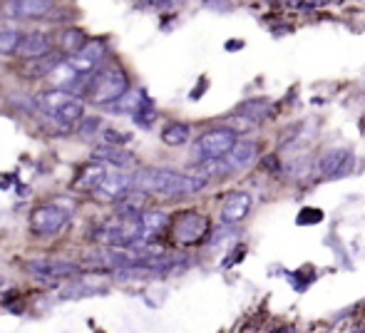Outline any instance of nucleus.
I'll use <instances>...</instances> for the list:
<instances>
[{
  "mask_svg": "<svg viewBox=\"0 0 365 333\" xmlns=\"http://www.w3.org/2000/svg\"><path fill=\"white\" fill-rule=\"evenodd\" d=\"M145 97H147L145 90H137V87L130 85L115 102H112V105H107V107H110L112 112H117V115H132V112L145 102Z\"/></svg>",
  "mask_w": 365,
  "mask_h": 333,
  "instance_id": "obj_22",
  "label": "nucleus"
},
{
  "mask_svg": "<svg viewBox=\"0 0 365 333\" xmlns=\"http://www.w3.org/2000/svg\"><path fill=\"white\" fill-rule=\"evenodd\" d=\"M107 58V43L102 38H87L85 45H82L77 53L68 55V68L73 70L75 75H90L105 63Z\"/></svg>",
  "mask_w": 365,
  "mask_h": 333,
  "instance_id": "obj_8",
  "label": "nucleus"
},
{
  "mask_svg": "<svg viewBox=\"0 0 365 333\" xmlns=\"http://www.w3.org/2000/svg\"><path fill=\"white\" fill-rule=\"evenodd\" d=\"M226 3V0H207V8H221V10H229V5H219Z\"/></svg>",
  "mask_w": 365,
  "mask_h": 333,
  "instance_id": "obj_31",
  "label": "nucleus"
},
{
  "mask_svg": "<svg viewBox=\"0 0 365 333\" xmlns=\"http://www.w3.org/2000/svg\"><path fill=\"white\" fill-rule=\"evenodd\" d=\"M132 120H135L137 127H145V130L152 127V122L157 120V110H154V102L149 97H145V102L132 112Z\"/></svg>",
  "mask_w": 365,
  "mask_h": 333,
  "instance_id": "obj_26",
  "label": "nucleus"
},
{
  "mask_svg": "<svg viewBox=\"0 0 365 333\" xmlns=\"http://www.w3.org/2000/svg\"><path fill=\"white\" fill-rule=\"evenodd\" d=\"M132 182L137 189L154 197L164 199H182L192 197V194L202 192L209 184V179L199 177L194 172H177V169H164V167H140L132 174Z\"/></svg>",
  "mask_w": 365,
  "mask_h": 333,
  "instance_id": "obj_1",
  "label": "nucleus"
},
{
  "mask_svg": "<svg viewBox=\"0 0 365 333\" xmlns=\"http://www.w3.org/2000/svg\"><path fill=\"white\" fill-rule=\"evenodd\" d=\"M353 165H356V157H353L351 150H331L321 157V174L326 179H341L348 177L353 172Z\"/></svg>",
  "mask_w": 365,
  "mask_h": 333,
  "instance_id": "obj_13",
  "label": "nucleus"
},
{
  "mask_svg": "<svg viewBox=\"0 0 365 333\" xmlns=\"http://www.w3.org/2000/svg\"><path fill=\"white\" fill-rule=\"evenodd\" d=\"M107 286L102 284L100 279H77L70 281L68 286L58 291V299L60 301H80V299H90V296H102L107 294Z\"/></svg>",
  "mask_w": 365,
  "mask_h": 333,
  "instance_id": "obj_16",
  "label": "nucleus"
},
{
  "mask_svg": "<svg viewBox=\"0 0 365 333\" xmlns=\"http://www.w3.org/2000/svg\"><path fill=\"white\" fill-rule=\"evenodd\" d=\"M323 219V212H318V209H303L301 214H298V224H318Z\"/></svg>",
  "mask_w": 365,
  "mask_h": 333,
  "instance_id": "obj_30",
  "label": "nucleus"
},
{
  "mask_svg": "<svg viewBox=\"0 0 365 333\" xmlns=\"http://www.w3.org/2000/svg\"><path fill=\"white\" fill-rule=\"evenodd\" d=\"M0 10L15 20H40L55 10V0H3Z\"/></svg>",
  "mask_w": 365,
  "mask_h": 333,
  "instance_id": "obj_10",
  "label": "nucleus"
},
{
  "mask_svg": "<svg viewBox=\"0 0 365 333\" xmlns=\"http://www.w3.org/2000/svg\"><path fill=\"white\" fill-rule=\"evenodd\" d=\"M105 174H107V165H102V162H97V160L87 162V165L75 174L73 189L75 192H82V194H90L92 189L100 184V179L105 177Z\"/></svg>",
  "mask_w": 365,
  "mask_h": 333,
  "instance_id": "obj_19",
  "label": "nucleus"
},
{
  "mask_svg": "<svg viewBox=\"0 0 365 333\" xmlns=\"http://www.w3.org/2000/svg\"><path fill=\"white\" fill-rule=\"evenodd\" d=\"M189 137H192V127H189L187 122H169V125L162 130V142L167 147L187 145Z\"/></svg>",
  "mask_w": 365,
  "mask_h": 333,
  "instance_id": "obj_24",
  "label": "nucleus"
},
{
  "mask_svg": "<svg viewBox=\"0 0 365 333\" xmlns=\"http://www.w3.org/2000/svg\"><path fill=\"white\" fill-rule=\"evenodd\" d=\"M28 222L35 237H55L70 224V212L60 204H40L30 212Z\"/></svg>",
  "mask_w": 365,
  "mask_h": 333,
  "instance_id": "obj_6",
  "label": "nucleus"
},
{
  "mask_svg": "<svg viewBox=\"0 0 365 333\" xmlns=\"http://www.w3.org/2000/svg\"><path fill=\"white\" fill-rule=\"evenodd\" d=\"M102 130V120L100 117H85L82 115V125H80V137H85V140H90L92 135H97V132Z\"/></svg>",
  "mask_w": 365,
  "mask_h": 333,
  "instance_id": "obj_29",
  "label": "nucleus"
},
{
  "mask_svg": "<svg viewBox=\"0 0 365 333\" xmlns=\"http://www.w3.org/2000/svg\"><path fill=\"white\" fill-rule=\"evenodd\" d=\"M92 242L95 244H112V247H132L137 242H145L142 234L140 217H117L100 222L92 232Z\"/></svg>",
  "mask_w": 365,
  "mask_h": 333,
  "instance_id": "obj_3",
  "label": "nucleus"
},
{
  "mask_svg": "<svg viewBox=\"0 0 365 333\" xmlns=\"http://www.w3.org/2000/svg\"><path fill=\"white\" fill-rule=\"evenodd\" d=\"M25 271L40 284H60V281L77 279L82 274V266L65 259H30L25 261Z\"/></svg>",
  "mask_w": 365,
  "mask_h": 333,
  "instance_id": "obj_5",
  "label": "nucleus"
},
{
  "mask_svg": "<svg viewBox=\"0 0 365 333\" xmlns=\"http://www.w3.org/2000/svg\"><path fill=\"white\" fill-rule=\"evenodd\" d=\"M259 157V142L254 140H236L234 147L224 155V165L231 172H239V169L251 167Z\"/></svg>",
  "mask_w": 365,
  "mask_h": 333,
  "instance_id": "obj_14",
  "label": "nucleus"
},
{
  "mask_svg": "<svg viewBox=\"0 0 365 333\" xmlns=\"http://www.w3.org/2000/svg\"><path fill=\"white\" fill-rule=\"evenodd\" d=\"M135 187V182H132V174L127 172H107L105 177L100 179V184H97L95 189H92V199H95L97 204H115L120 197H125L130 189Z\"/></svg>",
  "mask_w": 365,
  "mask_h": 333,
  "instance_id": "obj_9",
  "label": "nucleus"
},
{
  "mask_svg": "<svg viewBox=\"0 0 365 333\" xmlns=\"http://www.w3.org/2000/svg\"><path fill=\"white\" fill-rule=\"evenodd\" d=\"M50 50H55L53 35L43 33V30H30V33H23L15 55H18V58H23V60H28V58H40V55H48Z\"/></svg>",
  "mask_w": 365,
  "mask_h": 333,
  "instance_id": "obj_15",
  "label": "nucleus"
},
{
  "mask_svg": "<svg viewBox=\"0 0 365 333\" xmlns=\"http://www.w3.org/2000/svg\"><path fill=\"white\" fill-rule=\"evenodd\" d=\"M20 38H23V33H20L18 28L0 30V55H15V50H18V45H20Z\"/></svg>",
  "mask_w": 365,
  "mask_h": 333,
  "instance_id": "obj_27",
  "label": "nucleus"
},
{
  "mask_svg": "<svg viewBox=\"0 0 365 333\" xmlns=\"http://www.w3.org/2000/svg\"><path fill=\"white\" fill-rule=\"evenodd\" d=\"M130 87V75L120 68V65H105L102 63L95 73H90L87 80L85 97L95 105H112L122 92Z\"/></svg>",
  "mask_w": 365,
  "mask_h": 333,
  "instance_id": "obj_2",
  "label": "nucleus"
},
{
  "mask_svg": "<svg viewBox=\"0 0 365 333\" xmlns=\"http://www.w3.org/2000/svg\"><path fill=\"white\" fill-rule=\"evenodd\" d=\"M239 140L231 127H214V130L204 132L197 142H194V160H221L226 152L234 147V142Z\"/></svg>",
  "mask_w": 365,
  "mask_h": 333,
  "instance_id": "obj_7",
  "label": "nucleus"
},
{
  "mask_svg": "<svg viewBox=\"0 0 365 333\" xmlns=\"http://www.w3.org/2000/svg\"><path fill=\"white\" fill-rule=\"evenodd\" d=\"M92 160L102 162V165H112L117 169H130V167H135L137 157L132 155V152H127L125 147L102 142V145H97L95 150H92Z\"/></svg>",
  "mask_w": 365,
  "mask_h": 333,
  "instance_id": "obj_17",
  "label": "nucleus"
},
{
  "mask_svg": "<svg viewBox=\"0 0 365 333\" xmlns=\"http://www.w3.org/2000/svg\"><path fill=\"white\" fill-rule=\"evenodd\" d=\"M236 112H239V115H246L249 120L259 122L271 112V100H246Z\"/></svg>",
  "mask_w": 365,
  "mask_h": 333,
  "instance_id": "obj_25",
  "label": "nucleus"
},
{
  "mask_svg": "<svg viewBox=\"0 0 365 333\" xmlns=\"http://www.w3.org/2000/svg\"><path fill=\"white\" fill-rule=\"evenodd\" d=\"M251 207H254V197L249 192H231L224 199V204H221V224L224 227H234V224L244 222L246 214L251 212Z\"/></svg>",
  "mask_w": 365,
  "mask_h": 333,
  "instance_id": "obj_11",
  "label": "nucleus"
},
{
  "mask_svg": "<svg viewBox=\"0 0 365 333\" xmlns=\"http://www.w3.org/2000/svg\"><path fill=\"white\" fill-rule=\"evenodd\" d=\"M147 202H149V194L142 192V189H137V187H132L130 192H127L125 197L117 199L112 207H115L117 217H132L135 219L147 209Z\"/></svg>",
  "mask_w": 365,
  "mask_h": 333,
  "instance_id": "obj_18",
  "label": "nucleus"
},
{
  "mask_svg": "<svg viewBox=\"0 0 365 333\" xmlns=\"http://www.w3.org/2000/svg\"><path fill=\"white\" fill-rule=\"evenodd\" d=\"M63 63H65V55L60 53V50H50L48 55L23 60V65H20V75L28 78V80H43V78H48L50 73H55Z\"/></svg>",
  "mask_w": 365,
  "mask_h": 333,
  "instance_id": "obj_12",
  "label": "nucleus"
},
{
  "mask_svg": "<svg viewBox=\"0 0 365 333\" xmlns=\"http://www.w3.org/2000/svg\"><path fill=\"white\" fill-rule=\"evenodd\" d=\"M102 132V142H107V145H117V147H125L127 142L132 140L130 132H122V130H115V127H105Z\"/></svg>",
  "mask_w": 365,
  "mask_h": 333,
  "instance_id": "obj_28",
  "label": "nucleus"
},
{
  "mask_svg": "<svg viewBox=\"0 0 365 333\" xmlns=\"http://www.w3.org/2000/svg\"><path fill=\"white\" fill-rule=\"evenodd\" d=\"M85 40H87V33L82 28H63L58 33V48L55 50H60V53L68 58V55L77 53V50L85 45Z\"/></svg>",
  "mask_w": 365,
  "mask_h": 333,
  "instance_id": "obj_23",
  "label": "nucleus"
},
{
  "mask_svg": "<svg viewBox=\"0 0 365 333\" xmlns=\"http://www.w3.org/2000/svg\"><path fill=\"white\" fill-rule=\"evenodd\" d=\"M73 97V92H68V90H63V87H58V90H45V92H40V95H35L33 100H35V107H38L40 112H43L45 117H53L55 112L60 110V107L65 105V102H70Z\"/></svg>",
  "mask_w": 365,
  "mask_h": 333,
  "instance_id": "obj_20",
  "label": "nucleus"
},
{
  "mask_svg": "<svg viewBox=\"0 0 365 333\" xmlns=\"http://www.w3.org/2000/svg\"><path fill=\"white\" fill-rule=\"evenodd\" d=\"M140 224H142V234L145 239H154L157 234H162L169 227V214L159 212V209H145L140 214Z\"/></svg>",
  "mask_w": 365,
  "mask_h": 333,
  "instance_id": "obj_21",
  "label": "nucleus"
},
{
  "mask_svg": "<svg viewBox=\"0 0 365 333\" xmlns=\"http://www.w3.org/2000/svg\"><path fill=\"white\" fill-rule=\"evenodd\" d=\"M212 232V222L199 212H182L174 217V222L169 219V237L177 247H194L202 244Z\"/></svg>",
  "mask_w": 365,
  "mask_h": 333,
  "instance_id": "obj_4",
  "label": "nucleus"
}]
</instances>
